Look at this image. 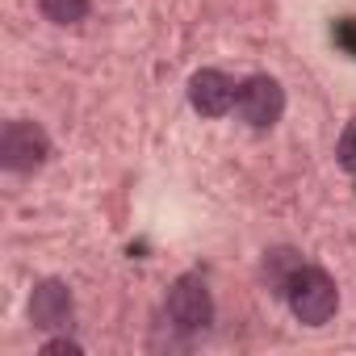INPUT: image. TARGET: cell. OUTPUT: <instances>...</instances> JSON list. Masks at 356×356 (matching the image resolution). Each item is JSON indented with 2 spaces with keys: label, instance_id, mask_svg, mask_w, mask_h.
I'll return each instance as SVG.
<instances>
[{
  "label": "cell",
  "instance_id": "obj_2",
  "mask_svg": "<svg viewBox=\"0 0 356 356\" xmlns=\"http://www.w3.org/2000/svg\"><path fill=\"white\" fill-rule=\"evenodd\" d=\"M47 159H51V134L38 122L17 118V122H9L0 130V163L9 172L26 176V172H38Z\"/></svg>",
  "mask_w": 356,
  "mask_h": 356
},
{
  "label": "cell",
  "instance_id": "obj_8",
  "mask_svg": "<svg viewBox=\"0 0 356 356\" xmlns=\"http://www.w3.org/2000/svg\"><path fill=\"white\" fill-rule=\"evenodd\" d=\"M38 9H42V17L55 22V26H76V22L88 17L92 0H38Z\"/></svg>",
  "mask_w": 356,
  "mask_h": 356
},
{
  "label": "cell",
  "instance_id": "obj_11",
  "mask_svg": "<svg viewBox=\"0 0 356 356\" xmlns=\"http://www.w3.org/2000/svg\"><path fill=\"white\" fill-rule=\"evenodd\" d=\"M335 42H339L348 55H356V22H352V17L335 22Z\"/></svg>",
  "mask_w": 356,
  "mask_h": 356
},
{
  "label": "cell",
  "instance_id": "obj_7",
  "mask_svg": "<svg viewBox=\"0 0 356 356\" xmlns=\"http://www.w3.org/2000/svg\"><path fill=\"white\" fill-rule=\"evenodd\" d=\"M260 273H264V285H268L277 298H285L289 285H293V277L302 273V252H293V248H273V252H264Z\"/></svg>",
  "mask_w": 356,
  "mask_h": 356
},
{
  "label": "cell",
  "instance_id": "obj_5",
  "mask_svg": "<svg viewBox=\"0 0 356 356\" xmlns=\"http://www.w3.org/2000/svg\"><path fill=\"white\" fill-rule=\"evenodd\" d=\"M72 314H76V298H72V289L63 281L51 277V281L34 285V293H30V323L38 331H67Z\"/></svg>",
  "mask_w": 356,
  "mask_h": 356
},
{
  "label": "cell",
  "instance_id": "obj_10",
  "mask_svg": "<svg viewBox=\"0 0 356 356\" xmlns=\"http://www.w3.org/2000/svg\"><path fill=\"white\" fill-rule=\"evenodd\" d=\"M84 348L76 343V339H67V335H59V339H47L42 343V356H80Z\"/></svg>",
  "mask_w": 356,
  "mask_h": 356
},
{
  "label": "cell",
  "instance_id": "obj_3",
  "mask_svg": "<svg viewBox=\"0 0 356 356\" xmlns=\"http://www.w3.org/2000/svg\"><path fill=\"white\" fill-rule=\"evenodd\" d=\"M235 109H239V118H243L252 130H268V126H277L281 113H285V88H281V80H273V76H264V72L248 76V80L239 84V101H235Z\"/></svg>",
  "mask_w": 356,
  "mask_h": 356
},
{
  "label": "cell",
  "instance_id": "obj_9",
  "mask_svg": "<svg viewBox=\"0 0 356 356\" xmlns=\"http://www.w3.org/2000/svg\"><path fill=\"white\" fill-rule=\"evenodd\" d=\"M339 163L348 168V172H356V122L343 130V138H339Z\"/></svg>",
  "mask_w": 356,
  "mask_h": 356
},
{
  "label": "cell",
  "instance_id": "obj_4",
  "mask_svg": "<svg viewBox=\"0 0 356 356\" xmlns=\"http://www.w3.org/2000/svg\"><path fill=\"white\" fill-rule=\"evenodd\" d=\"M168 318L181 327V331H206L210 318H214V298H210V285L202 277H181L172 289H168Z\"/></svg>",
  "mask_w": 356,
  "mask_h": 356
},
{
  "label": "cell",
  "instance_id": "obj_6",
  "mask_svg": "<svg viewBox=\"0 0 356 356\" xmlns=\"http://www.w3.org/2000/svg\"><path fill=\"white\" fill-rule=\"evenodd\" d=\"M189 101H193V109H197L202 118H222V113H231V105L239 101V84H235L227 72H218V67H202V72L189 80Z\"/></svg>",
  "mask_w": 356,
  "mask_h": 356
},
{
  "label": "cell",
  "instance_id": "obj_1",
  "mask_svg": "<svg viewBox=\"0 0 356 356\" xmlns=\"http://www.w3.org/2000/svg\"><path fill=\"white\" fill-rule=\"evenodd\" d=\"M285 302H289V310H293L298 323H306V327H323V323H331L335 310H339V289H335V281H331L323 268L302 264V273L293 277Z\"/></svg>",
  "mask_w": 356,
  "mask_h": 356
}]
</instances>
